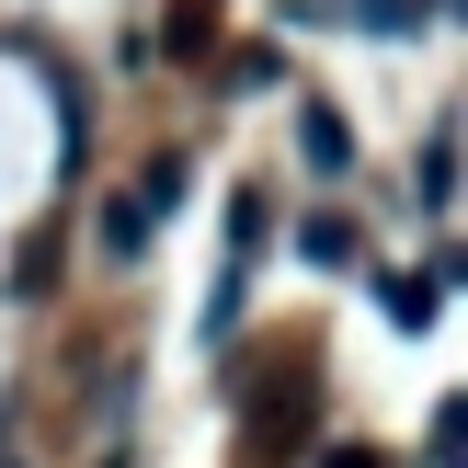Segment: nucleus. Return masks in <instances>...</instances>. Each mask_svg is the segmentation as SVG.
<instances>
[{
  "instance_id": "4",
  "label": "nucleus",
  "mask_w": 468,
  "mask_h": 468,
  "mask_svg": "<svg viewBox=\"0 0 468 468\" xmlns=\"http://www.w3.org/2000/svg\"><path fill=\"white\" fill-rule=\"evenodd\" d=\"M149 229H160V206H149V195L126 183V195L103 206V251H114V263H137V251H149Z\"/></svg>"
},
{
  "instance_id": "2",
  "label": "nucleus",
  "mask_w": 468,
  "mask_h": 468,
  "mask_svg": "<svg viewBox=\"0 0 468 468\" xmlns=\"http://www.w3.org/2000/svg\"><path fill=\"white\" fill-rule=\"evenodd\" d=\"M297 149H309V172H320V183H332V172H355V137H343V114H332V103H309V114H297Z\"/></svg>"
},
{
  "instance_id": "5",
  "label": "nucleus",
  "mask_w": 468,
  "mask_h": 468,
  "mask_svg": "<svg viewBox=\"0 0 468 468\" xmlns=\"http://www.w3.org/2000/svg\"><path fill=\"white\" fill-rule=\"evenodd\" d=\"M297 251H309L320 274H343V263H355V218H343V206H320V218L297 229Z\"/></svg>"
},
{
  "instance_id": "7",
  "label": "nucleus",
  "mask_w": 468,
  "mask_h": 468,
  "mask_svg": "<svg viewBox=\"0 0 468 468\" xmlns=\"http://www.w3.org/2000/svg\"><path fill=\"white\" fill-rule=\"evenodd\" d=\"M46 274H58V240H23V263H12V297H46Z\"/></svg>"
},
{
  "instance_id": "8",
  "label": "nucleus",
  "mask_w": 468,
  "mask_h": 468,
  "mask_svg": "<svg viewBox=\"0 0 468 468\" xmlns=\"http://www.w3.org/2000/svg\"><path fill=\"white\" fill-rule=\"evenodd\" d=\"M366 12V35H411V23H423V0H355Z\"/></svg>"
},
{
  "instance_id": "1",
  "label": "nucleus",
  "mask_w": 468,
  "mask_h": 468,
  "mask_svg": "<svg viewBox=\"0 0 468 468\" xmlns=\"http://www.w3.org/2000/svg\"><path fill=\"white\" fill-rule=\"evenodd\" d=\"M411 195H423V218H446V206H457V126H423V160H411Z\"/></svg>"
},
{
  "instance_id": "6",
  "label": "nucleus",
  "mask_w": 468,
  "mask_h": 468,
  "mask_svg": "<svg viewBox=\"0 0 468 468\" xmlns=\"http://www.w3.org/2000/svg\"><path fill=\"white\" fill-rule=\"evenodd\" d=\"M206 35H218L206 0H172V12H160V46H172V58H206Z\"/></svg>"
},
{
  "instance_id": "9",
  "label": "nucleus",
  "mask_w": 468,
  "mask_h": 468,
  "mask_svg": "<svg viewBox=\"0 0 468 468\" xmlns=\"http://www.w3.org/2000/svg\"><path fill=\"white\" fill-rule=\"evenodd\" d=\"M320 468H378V457H366V446H332V457H320Z\"/></svg>"
},
{
  "instance_id": "3",
  "label": "nucleus",
  "mask_w": 468,
  "mask_h": 468,
  "mask_svg": "<svg viewBox=\"0 0 468 468\" xmlns=\"http://www.w3.org/2000/svg\"><path fill=\"white\" fill-rule=\"evenodd\" d=\"M434 309H446V263H423V274H388V320H400V332H434Z\"/></svg>"
}]
</instances>
